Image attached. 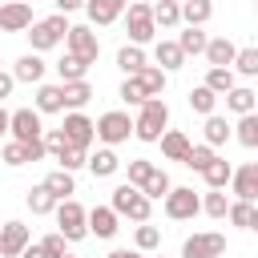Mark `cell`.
Masks as SVG:
<instances>
[{
	"mask_svg": "<svg viewBox=\"0 0 258 258\" xmlns=\"http://www.w3.org/2000/svg\"><path fill=\"white\" fill-rule=\"evenodd\" d=\"M214 105H218V97L206 89V85H198V89H189V109L194 113H202V117H210L214 113Z\"/></svg>",
	"mask_w": 258,
	"mask_h": 258,
	"instance_id": "cell-41",
	"label": "cell"
},
{
	"mask_svg": "<svg viewBox=\"0 0 258 258\" xmlns=\"http://www.w3.org/2000/svg\"><path fill=\"white\" fill-rule=\"evenodd\" d=\"M210 4H214V0H210Z\"/></svg>",
	"mask_w": 258,
	"mask_h": 258,
	"instance_id": "cell-59",
	"label": "cell"
},
{
	"mask_svg": "<svg viewBox=\"0 0 258 258\" xmlns=\"http://www.w3.org/2000/svg\"><path fill=\"white\" fill-rule=\"evenodd\" d=\"M40 185H44L56 202H64V198H73V194H77V181H73V173H64V169H52Z\"/></svg>",
	"mask_w": 258,
	"mask_h": 258,
	"instance_id": "cell-27",
	"label": "cell"
},
{
	"mask_svg": "<svg viewBox=\"0 0 258 258\" xmlns=\"http://www.w3.org/2000/svg\"><path fill=\"white\" fill-rule=\"evenodd\" d=\"M202 133H206V145H210V149H218V145L230 141V125H226V117H218V113L206 117V129H202Z\"/></svg>",
	"mask_w": 258,
	"mask_h": 258,
	"instance_id": "cell-32",
	"label": "cell"
},
{
	"mask_svg": "<svg viewBox=\"0 0 258 258\" xmlns=\"http://www.w3.org/2000/svg\"><path fill=\"white\" fill-rule=\"evenodd\" d=\"M0 133H8V113H4V105H0Z\"/></svg>",
	"mask_w": 258,
	"mask_h": 258,
	"instance_id": "cell-55",
	"label": "cell"
},
{
	"mask_svg": "<svg viewBox=\"0 0 258 258\" xmlns=\"http://www.w3.org/2000/svg\"><path fill=\"white\" fill-rule=\"evenodd\" d=\"M12 81H24V85H40L44 81V60L36 52H24L16 64H12Z\"/></svg>",
	"mask_w": 258,
	"mask_h": 258,
	"instance_id": "cell-17",
	"label": "cell"
},
{
	"mask_svg": "<svg viewBox=\"0 0 258 258\" xmlns=\"http://www.w3.org/2000/svg\"><path fill=\"white\" fill-rule=\"evenodd\" d=\"M137 85L145 89V97H161V93H165V73H161L157 64H145V69L137 73Z\"/></svg>",
	"mask_w": 258,
	"mask_h": 258,
	"instance_id": "cell-31",
	"label": "cell"
},
{
	"mask_svg": "<svg viewBox=\"0 0 258 258\" xmlns=\"http://www.w3.org/2000/svg\"><path fill=\"white\" fill-rule=\"evenodd\" d=\"M230 173H234V165H230L226 157H214V161L202 169V181H206L210 189H226V185H230Z\"/></svg>",
	"mask_w": 258,
	"mask_h": 258,
	"instance_id": "cell-26",
	"label": "cell"
},
{
	"mask_svg": "<svg viewBox=\"0 0 258 258\" xmlns=\"http://www.w3.org/2000/svg\"><path fill=\"white\" fill-rule=\"evenodd\" d=\"M52 4H56V12H64V16L77 12V8H85V0H52Z\"/></svg>",
	"mask_w": 258,
	"mask_h": 258,
	"instance_id": "cell-52",
	"label": "cell"
},
{
	"mask_svg": "<svg viewBox=\"0 0 258 258\" xmlns=\"http://www.w3.org/2000/svg\"><path fill=\"white\" fill-rule=\"evenodd\" d=\"M226 218H230L238 230H254V226H258V206H254V202H230Z\"/></svg>",
	"mask_w": 258,
	"mask_h": 258,
	"instance_id": "cell-28",
	"label": "cell"
},
{
	"mask_svg": "<svg viewBox=\"0 0 258 258\" xmlns=\"http://www.w3.org/2000/svg\"><path fill=\"white\" fill-rule=\"evenodd\" d=\"M64 44H69V52H73V56H81L85 64H93V60L101 56V40H97V32H93L89 24H69Z\"/></svg>",
	"mask_w": 258,
	"mask_h": 258,
	"instance_id": "cell-8",
	"label": "cell"
},
{
	"mask_svg": "<svg viewBox=\"0 0 258 258\" xmlns=\"http://www.w3.org/2000/svg\"><path fill=\"white\" fill-rule=\"evenodd\" d=\"M28 24H32V4L20 0L0 4V32H28Z\"/></svg>",
	"mask_w": 258,
	"mask_h": 258,
	"instance_id": "cell-12",
	"label": "cell"
},
{
	"mask_svg": "<svg viewBox=\"0 0 258 258\" xmlns=\"http://www.w3.org/2000/svg\"><path fill=\"white\" fill-rule=\"evenodd\" d=\"M85 157H89V153H85V149H73V145H64V149L56 153V161H60L64 173H77V169L85 165Z\"/></svg>",
	"mask_w": 258,
	"mask_h": 258,
	"instance_id": "cell-46",
	"label": "cell"
},
{
	"mask_svg": "<svg viewBox=\"0 0 258 258\" xmlns=\"http://www.w3.org/2000/svg\"><path fill=\"white\" fill-rule=\"evenodd\" d=\"M230 137H238L246 149H254V145H258V113H246V117H238V125L230 129Z\"/></svg>",
	"mask_w": 258,
	"mask_h": 258,
	"instance_id": "cell-33",
	"label": "cell"
},
{
	"mask_svg": "<svg viewBox=\"0 0 258 258\" xmlns=\"http://www.w3.org/2000/svg\"><path fill=\"white\" fill-rule=\"evenodd\" d=\"M109 210H113L117 218H129V222H137V226H141V222H149V210H153V202H149L141 189H133V185H125V181H121V185L113 189V202H109Z\"/></svg>",
	"mask_w": 258,
	"mask_h": 258,
	"instance_id": "cell-3",
	"label": "cell"
},
{
	"mask_svg": "<svg viewBox=\"0 0 258 258\" xmlns=\"http://www.w3.org/2000/svg\"><path fill=\"white\" fill-rule=\"evenodd\" d=\"M0 157H4V165H24L28 157H24V145L20 141H8L4 149H0Z\"/></svg>",
	"mask_w": 258,
	"mask_h": 258,
	"instance_id": "cell-49",
	"label": "cell"
},
{
	"mask_svg": "<svg viewBox=\"0 0 258 258\" xmlns=\"http://www.w3.org/2000/svg\"><path fill=\"white\" fill-rule=\"evenodd\" d=\"M85 165L93 169V177H113V173L121 169V157H117L109 145H101L97 153H89V157H85Z\"/></svg>",
	"mask_w": 258,
	"mask_h": 258,
	"instance_id": "cell-19",
	"label": "cell"
},
{
	"mask_svg": "<svg viewBox=\"0 0 258 258\" xmlns=\"http://www.w3.org/2000/svg\"><path fill=\"white\" fill-rule=\"evenodd\" d=\"M24 246H28V226L24 222H4L0 226V258H20Z\"/></svg>",
	"mask_w": 258,
	"mask_h": 258,
	"instance_id": "cell-14",
	"label": "cell"
},
{
	"mask_svg": "<svg viewBox=\"0 0 258 258\" xmlns=\"http://www.w3.org/2000/svg\"><path fill=\"white\" fill-rule=\"evenodd\" d=\"M214 157H218V153H214V149H210V145L202 141V145H189V149H185V157H181V165H189L194 173H202V169H206V165H210Z\"/></svg>",
	"mask_w": 258,
	"mask_h": 258,
	"instance_id": "cell-36",
	"label": "cell"
},
{
	"mask_svg": "<svg viewBox=\"0 0 258 258\" xmlns=\"http://www.w3.org/2000/svg\"><path fill=\"white\" fill-rule=\"evenodd\" d=\"M169 189H173V185H169V173H165V169H153V173L145 177V185H141V194H145L149 202H153V198H165Z\"/></svg>",
	"mask_w": 258,
	"mask_h": 258,
	"instance_id": "cell-38",
	"label": "cell"
},
{
	"mask_svg": "<svg viewBox=\"0 0 258 258\" xmlns=\"http://www.w3.org/2000/svg\"><path fill=\"white\" fill-rule=\"evenodd\" d=\"M36 246L44 250V258H64V238H60V234H44Z\"/></svg>",
	"mask_w": 258,
	"mask_h": 258,
	"instance_id": "cell-47",
	"label": "cell"
},
{
	"mask_svg": "<svg viewBox=\"0 0 258 258\" xmlns=\"http://www.w3.org/2000/svg\"><path fill=\"white\" fill-rule=\"evenodd\" d=\"M153 169H157L153 161H145V157H133V161H129V181H125V185H133V189H141V185H145V177H149Z\"/></svg>",
	"mask_w": 258,
	"mask_h": 258,
	"instance_id": "cell-44",
	"label": "cell"
},
{
	"mask_svg": "<svg viewBox=\"0 0 258 258\" xmlns=\"http://www.w3.org/2000/svg\"><path fill=\"white\" fill-rule=\"evenodd\" d=\"M202 85H206V89H210L214 97H226V93L234 89V69H210Z\"/></svg>",
	"mask_w": 258,
	"mask_h": 258,
	"instance_id": "cell-34",
	"label": "cell"
},
{
	"mask_svg": "<svg viewBox=\"0 0 258 258\" xmlns=\"http://www.w3.org/2000/svg\"><path fill=\"white\" fill-rule=\"evenodd\" d=\"M129 133H133V121H129V113H121V109H109V113H101V117L93 121V137L105 141L109 149L121 145V141H129Z\"/></svg>",
	"mask_w": 258,
	"mask_h": 258,
	"instance_id": "cell-5",
	"label": "cell"
},
{
	"mask_svg": "<svg viewBox=\"0 0 258 258\" xmlns=\"http://www.w3.org/2000/svg\"><path fill=\"white\" fill-rule=\"evenodd\" d=\"M12 89H16L12 73H4V69H0V101H4V97H12Z\"/></svg>",
	"mask_w": 258,
	"mask_h": 258,
	"instance_id": "cell-51",
	"label": "cell"
},
{
	"mask_svg": "<svg viewBox=\"0 0 258 258\" xmlns=\"http://www.w3.org/2000/svg\"><path fill=\"white\" fill-rule=\"evenodd\" d=\"M234 69H238L242 77H254V73H258V48H238V52H234Z\"/></svg>",
	"mask_w": 258,
	"mask_h": 258,
	"instance_id": "cell-45",
	"label": "cell"
},
{
	"mask_svg": "<svg viewBox=\"0 0 258 258\" xmlns=\"http://www.w3.org/2000/svg\"><path fill=\"white\" fill-rule=\"evenodd\" d=\"M169 125V105L161 97H149L141 109H137V121H133V137L137 141H157Z\"/></svg>",
	"mask_w": 258,
	"mask_h": 258,
	"instance_id": "cell-1",
	"label": "cell"
},
{
	"mask_svg": "<svg viewBox=\"0 0 258 258\" xmlns=\"http://www.w3.org/2000/svg\"><path fill=\"white\" fill-rule=\"evenodd\" d=\"M40 141H44V153H52V157H56V153H60V149L69 145L60 129H44V133H40Z\"/></svg>",
	"mask_w": 258,
	"mask_h": 258,
	"instance_id": "cell-48",
	"label": "cell"
},
{
	"mask_svg": "<svg viewBox=\"0 0 258 258\" xmlns=\"http://www.w3.org/2000/svg\"><path fill=\"white\" fill-rule=\"evenodd\" d=\"M56 73H60V85H69V81H85V73H89V64H85L81 56H73V52H64V60L56 64Z\"/></svg>",
	"mask_w": 258,
	"mask_h": 258,
	"instance_id": "cell-35",
	"label": "cell"
},
{
	"mask_svg": "<svg viewBox=\"0 0 258 258\" xmlns=\"http://www.w3.org/2000/svg\"><path fill=\"white\" fill-rule=\"evenodd\" d=\"M24 202H28V210H32V214H52V210H56V198H52L44 185H32Z\"/></svg>",
	"mask_w": 258,
	"mask_h": 258,
	"instance_id": "cell-39",
	"label": "cell"
},
{
	"mask_svg": "<svg viewBox=\"0 0 258 258\" xmlns=\"http://www.w3.org/2000/svg\"><path fill=\"white\" fill-rule=\"evenodd\" d=\"M56 234L64 238V242H81L85 234H89V226H85V206L77 202V198H64V202H56Z\"/></svg>",
	"mask_w": 258,
	"mask_h": 258,
	"instance_id": "cell-4",
	"label": "cell"
},
{
	"mask_svg": "<svg viewBox=\"0 0 258 258\" xmlns=\"http://www.w3.org/2000/svg\"><path fill=\"white\" fill-rule=\"evenodd\" d=\"M8 133H12V141H36L44 133V121L36 109H16V113H8Z\"/></svg>",
	"mask_w": 258,
	"mask_h": 258,
	"instance_id": "cell-10",
	"label": "cell"
},
{
	"mask_svg": "<svg viewBox=\"0 0 258 258\" xmlns=\"http://www.w3.org/2000/svg\"><path fill=\"white\" fill-rule=\"evenodd\" d=\"M85 226H89V234H97V238H113L121 226H117V214L109 210V206H93V210H85Z\"/></svg>",
	"mask_w": 258,
	"mask_h": 258,
	"instance_id": "cell-15",
	"label": "cell"
},
{
	"mask_svg": "<svg viewBox=\"0 0 258 258\" xmlns=\"http://www.w3.org/2000/svg\"><path fill=\"white\" fill-rule=\"evenodd\" d=\"M60 133H64V141H69L73 149H85V153H89V145H93V121H89L85 113H69L64 125H60Z\"/></svg>",
	"mask_w": 258,
	"mask_h": 258,
	"instance_id": "cell-11",
	"label": "cell"
},
{
	"mask_svg": "<svg viewBox=\"0 0 258 258\" xmlns=\"http://www.w3.org/2000/svg\"><path fill=\"white\" fill-rule=\"evenodd\" d=\"M157 246H161V230H157V226H149V222H141V226H137V234H133V250L149 254V250H157Z\"/></svg>",
	"mask_w": 258,
	"mask_h": 258,
	"instance_id": "cell-37",
	"label": "cell"
},
{
	"mask_svg": "<svg viewBox=\"0 0 258 258\" xmlns=\"http://www.w3.org/2000/svg\"><path fill=\"white\" fill-rule=\"evenodd\" d=\"M20 4H36V0H20Z\"/></svg>",
	"mask_w": 258,
	"mask_h": 258,
	"instance_id": "cell-56",
	"label": "cell"
},
{
	"mask_svg": "<svg viewBox=\"0 0 258 258\" xmlns=\"http://www.w3.org/2000/svg\"><path fill=\"white\" fill-rule=\"evenodd\" d=\"M157 141H161V157H165V161H181V157H185V149L194 145L181 129H165Z\"/></svg>",
	"mask_w": 258,
	"mask_h": 258,
	"instance_id": "cell-23",
	"label": "cell"
},
{
	"mask_svg": "<svg viewBox=\"0 0 258 258\" xmlns=\"http://www.w3.org/2000/svg\"><path fill=\"white\" fill-rule=\"evenodd\" d=\"M177 8H181V20H185L189 28H202V24L214 16V4H210V0H177Z\"/></svg>",
	"mask_w": 258,
	"mask_h": 258,
	"instance_id": "cell-24",
	"label": "cell"
},
{
	"mask_svg": "<svg viewBox=\"0 0 258 258\" xmlns=\"http://www.w3.org/2000/svg\"><path fill=\"white\" fill-rule=\"evenodd\" d=\"M226 254V238L222 234H189L181 242V258H222Z\"/></svg>",
	"mask_w": 258,
	"mask_h": 258,
	"instance_id": "cell-9",
	"label": "cell"
},
{
	"mask_svg": "<svg viewBox=\"0 0 258 258\" xmlns=\"http://www.w3.org/2000/svg\"><path fill=\"white\" fill-rule=\"evenodd\" d=\"M226 210H230L226 189H210V194L202 198V214H210V218H226Z\"/></svg>",
	"mask_w": 258,
	"mask_h": 258,
	"instance_id": "cell-42",
	"label": "cell"
},
{
	"mask_svg": "<svg viewBox=\"0 0 258 258\" xmlns=\"http://www.w3.org/2000/svg\"><path fill=\"white\" fill-rule=\"evenodd\" d=\"M230 185L238 194V202H254L258 198V161H246L230 173Z\"/></svg>",
	"mask_w": 258,
	"mask_h": 258,
	"instance_id": "cell-13",
	"label": "cell"
},
{
	"mask_svg": "<svg viewBox=\"0 0 258 258\" xmlns=\"http://www.w3.org/2000/svg\"><path fill=\"white\" fill-rule=\"evenodd\" d=\"M20 258H44V250H40V246H32V242H28V246H24V250H20Z\"/></svg>",
	"mask_w": 258,
	"mask_h": 258,
	"instance_id": "cell-53",
	"label": "cell"
},
{
	"mask_svg": "<svg viewBox=\"0 0 258 258\" xmlns=\"http://www.w3.org/2000/svg\"><path fill=\"white\" fill-rule=\"evenodd\" d=\"M64 258H73V254H64Z\"/></svg>",
	"mask_w": 258,
	"mask_h": 258,
	"instance_id": "cell-57",
	"label": "cell"
},
{
	"mask_svg": "<svg viewBox=\"0 0 258 258\" xmlns=\"http://www.w3.org/2000/svg\"><path fill=\"white\" fill-rule=\"evenodd\" d=\"M121 4H129V0H121Z\"/></svg>",
	"mask_w": 258,
	"mask_h": 258,
	"instance_id": "cell-58",
	"label": "cell"
},
{
	"mask_svg": "<svg viewBox=\"0 0 258 258\" xmlns=\"http://www.w3.org/2000/svg\"><path fill=\"white\" fill-rule=\"evenodd\" d=\"M153 4H145V0H129V12H125V32H129V40L141 48V44H149L153 40V32H157V24H153V12H149Z\"/></svg>",
	"mask_w": 258,
	"mask_h": 258,
	"instance_id": "cell-6",
	"label": "cell"
},
{
	"mask_svg": "<svg viewBox=\"0 0 258 258\" xmlns=\"http://www.w3.org/2000/svg\"><path fill=\"white\" fill-rule=\"evenodd\" d=\"M206 40H210V36H206L202 28H185V32L177 36V48H181L185 56H198V52L206 48Z\"/></svg>",
	"mask_w": 258,
	"mask_h": 258,
	"instance_id": "cell-40",
	"label": "cell"
},
{
	"mask_svg": "<svg viewBox=\"0 0 258 258\" xmlns=\"http://www.w3.org/2000/svg\"><path fill=\"white\" fill-rule=\"evenodd\" d=\"M60 97H64V109L81 113V109L93 101V85H89V81H69V85H60Z\"/></svg>",
	"mask_w": 258,
	"mask_h": 258,
	"instance_id": "cell-21",
	"label": "cell"
},
{
	"mask_svg": "<svg viewBox=\"0 0 258 258\" xmlns=\"http://www.w3.org/2000/svg\"><path fill=\"white\" fill-rule=\"evenodd\" d=\"M64 32H69V20H64V12H56V16H44V20H32L28 24V44H32V52L40 56V52H48V48H56L60 40H64Z\"/></svg>",
	"mask_w": 258,
	"mask_h": 258,
	"instance_id": "cell-2",
	"label": "cell"
},
{
	"mask_svg": "<svg viewBox=\"0 0 258 258\" xmlns=\"http://www.w3.org/2000/svg\"><path fill=\"white\" fill-rule=\"evenodd\" d=\"M64 109V97H60V85H36V113L44 117V113H60Z\"/></svg>",
	"mask_w": 258,
	"mask_h": 258,
	"instance_id": "cell-25",
	"label": "cell"
},
{
	"mask_svg": "<svg viewBox=\"0 0 258 258\" xmlns=\"http://www.w3.org/2000/svg\"><path fill=\"white\" fill-rule=\"evenodd\" d=\"M153 60H157V69H161V73H173V69H181V64H185V52L177 48V40H157Z\"/></svg>",
	"mask_w": 258,
	"mask_h": 258,
	"instance_id": "cell-20",
	"label": "cell"
},
{
	"mask_svg": "<svg viewBox=\"0 0 258 258\" xmlns=\"http://www.w3.org/2000/svg\"><path fill=\"white\" fill-rule=\"evenodd\" d=\"M149 12H153V24H161V28H177V24H181V8H177V0H157Z\"/></svg>",
	"mask_w": 258,
	"mask_h": 258,
	"instance_id": "cell-29",
	"label": "cell"
},
{
	"mask_svg": "<svg viewBox=\"0 0 258 258\" xmlns=\"http://www.w3.org/2000/svg\"><path fill=\"white\" fill-rule=\"evenodd\" d=\"M20 145H24V157H28V161H40V157H48L40 137H36V141H20Z\"/></svg>",
	"mask_w": 258,
	"mask_h": 258,
	"instance_id": "cell-50",
	"label": "cell"
},
{
	"mask_svg": "<svg viewBox=\"0 0 258 258\" xmlns=\"http://www.w3.org/2000/svg\"><path fill=\"white\" fill-rule=\"evenodd\" d=\"M117 69H121L125 77H137V73L145 69V52H141L137 44H125V48L117 52Z\"/></svg>",
	"mask_w": 258,
	"mask_h": 258,
	"instance_id": "cell-30",
	"label": "cell"
},
{
	"mask_svg": "<svg viewBox=\"0 0 258 258\" xmlns=\"http://www.w3.org/2000/svg\"><path fill=\"white\" fill-rule=\"evenodd\" d=\"M121 101H125V105H133V109H141V105L149 101V97H145V89L137 85V77H125V81H121Z\"/></svg>",
	"mask_w": 258,
	"mask_h": 258,
	"instance_id": "cell-43",
	"label": "cell"
},
{
	"mask_svg": "<svg viewBox=\"0 0 258 258\" xmlns=\"http://www.w3.org/2000/svg\"><path fill=\"white\" fill-rule=\"evenodd\" d=\"M85 12H89V24H113V20H121L125 4L121 0H85Z\"/></svg>",
	"mask_w": 258,
	"mask_h": 258,
	"instance_id": "cell-18",
	"label": "cell"
},
{
	"mask_svg": "<svg viewBox=\"0 0 258 258\" xmlns=\"http://www.w3.org/2000/svg\"><path fill=\"white\" fill-rule=\"evenodd\" d=\"M254 105H258V93H254L250 85H234V89L226 93V109H230V113H238V117L254 113Z\"/></svg>",
	"mask_w": 258,
	"mask_h": 258,
	"instance_id": "cell-22",
	"label": "cell"
},
{
	"mask_svg": "<svg viewBox=\"0 0 258 258\" xmlns=\"http://www.w3.org/2000/svg\"><path fill=\"white\" fill-rule=\"evenodd\" d=\"M234 40L230 36H214V40H206V48H202V56L210 60V69H230L234 64Z\"/></svg>",
	"mask_w": 258,
	"mask_h": 258,
	"instance_id": "cell-16",
	"label": "cell"
},
{
	"mask_svg": "<svg viewBox=\"0 0 258 258\" xmlns=\"http://www.w3.org/2000/svg\"><path fill=\"white\" fill-rule=\"evenodd\" d=\"M198 214H202V198H198L189 185H173V189L165 194V218L189 222V218H198Z\"/></svg>",
	"mask_w": 258,
	"mask_h": 258,
	"instance_id": "cell-7",
	"label": "cell"
},
{
	"mask_svg": "<svg viewBox=\"0 0 258 258\" xmlns=\"http://www.w3.org/2000/svg\"><path fill=\"white\" fill-rule=\"evenodd\" d=\"M109 258H145V254H141V250H113Z\"/></svg>",
	"mask_w": 258,
	"mask_h": 258,
	"instance_id": "cell-54",
	"label": "cell"
}]
</instances>
